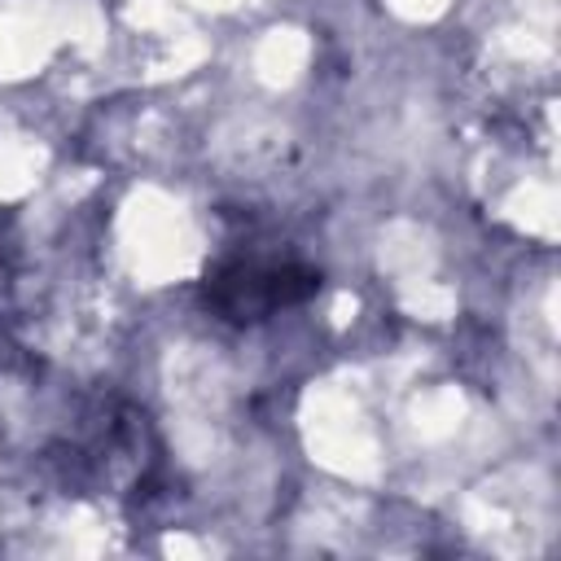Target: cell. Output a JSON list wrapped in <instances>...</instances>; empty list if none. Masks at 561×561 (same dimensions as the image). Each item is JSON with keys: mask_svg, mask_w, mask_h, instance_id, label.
<instances>
[{"mask_svg": "<svg viewBox=\"0 0 561 561\" xmlns=\"http://www.w3.org/2000/svg\"><path fill=\"white\" fill-rule=\"evenodd\" d=\"M320 289V272L302 263H259L232 259L206 276V307L232 324L267 320L276 307H294Z\"/></svg>", "mask_w": 561, "mask_h": 561, "instance_id": "6da1fadb", "label": "cell"}]
</instances>
